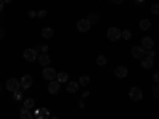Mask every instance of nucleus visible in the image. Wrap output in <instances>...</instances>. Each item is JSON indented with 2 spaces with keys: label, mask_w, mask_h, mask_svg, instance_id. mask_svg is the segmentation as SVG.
I'll return each instance as SVG.
<instances>
[{
  "label": "nucleus",
  "mask_w": 159,
  "mask_h": 119,
  "mask_svg": "<svg viewBox=\"0 0 159 119\" xmlns=\"http://www.w3.org/2000/svg\"><path fill=\"white\" fill-rule=\"evenodd\" d=\"M37 16H38V18H45V16H46V11H45V10L38 11V13H37Z\"/></svg>",
  "instance_id": "28"
},
{
  "label": "nucleus",
  "mask_w": 159,
  "mask_h": 119,
  "mask_svg": "<svg viewBox=\"0 0 159 119\" xmlns=\"http://www.w3.org/2000/svg\"><path fill=\"white\" fill-rule=\"evenodd\" d=\"M107 38L111 40V42H116V40L121 38V30H119L118 27H110L107 30Z\"/></svg>",
  "instance_id": "4"
},
{
  "label": "nucleus",
  "mask_w": 159,
  "mask_h": 119,
  "mask_svg": "<svg viewBox=\"0 0 159 119\" xmlns=\"http://www.w3.org/2000/svg\"><path fill=\"white\" fill-rule=\"evenodd\" d=\"M43 78L45 79H48V81H52V79H56V75H57V72L54 70V68H51V67H45V70H43Z\"/></svg>",
  "instance_id": "5"
},
{
  "label": "nucleus",
  "mask_w": 159,
  "mask_h": 119,
  "mask_svg": "<svg viewBox=\"0 0 159 119\" xmlns=\"http://www.w3.org/2000/svg\"><path fill=\"white\" fill-rule=\"evenodd\" d=\"M42 35H43L45 38H51L52 35H54V30H52L51 27H45V29L42 30Z\"/></svg>",
  "instance_id": "17"
},
{
  "label": "nucleus",
  "mask_w": 159,
  "mask_h": 119,
  "mask_svg": "<svg viewBox=\"0 0 159 119\" xmlns=\"http://www.w3.org/2000/svg\"><path fill=\"white\" fill-rule=\"evenodd\" d=\"M34 107H35V100H34V99H25V100H24V108L30 110V108H34Z\"/></svg>",
  "instance_id": "19"
},
{
  "label": "nucleus",
  "mask_w": 159,
  "mask_h": 119,
  "mask_svg": "<svg viewBox=\"0 0 159 119\" xmlns=\"http://www.w3.org/2000/svg\"><path fill=\"white\" fill-rule=\"evenodd\" d=\"M153 95H154V97H156V99H157V97H159V87H157V84H156V86H154V87H153Z\"/></svg>",
  "instance_id": "27"
},
{
  "label": "nucleus",
  "mask_w": 159,
  "mask_h": 119,
  "mask_svg": "<svg viewBox=\"0 0 159 119\" xmlns=\"http://www.w3.org/2000/svg\"><path fill=\"white\" fill-rule=\"evenodd\" d=\"M21 119H34V116L27 108H24V110H21Z\"/></svg>",
  "instance_id": "18"
},
{
  "label": "nucleus",
  "mask_w": 159,
  "mask_h": 119,
  "mask_svg": "<svg viewBox=\"0 0 159 119\" xmlns=\"http://www.w3.org/2000/svg\"><path fill=\"white\" fill-rule=\"evenodd\" d=\"M153 65H154V59L147 57V56L142 57V67H143V68H151Z\"/></svg>",
  "instance_id": "12"
},
{
  "label": "nucleus",
  "mask_w": 159,
  "mask_h": 119,
  "mask_svg": "<svg viewBox=\"0 0 159 119\" xmlns=\"http://www.w3.org/2000/svg\"><path fill=\"white\" fill-rule=\"evenodd\" d=\"M121 37H123L124 40H129L132 35H130V32H129V30H124V32H121Z\"/></svg>",
  "instance_id": "25"
},
{
  "label": "nucleus",
  "mask_w": 159,
  "mask_h": 119,
  "mask_svg": "<svg viewBox=\"0 0 159 119\" xmlns=\"http://www.w3.org/2000/svg\"><path fill=\"white\" fill-rule=\"evenodd\" d=\"M3 3H11V0H3Z\"/></svg>",
  "instance_id": "35"
},
{
  "label": "nucleus",
  "mask_w": 159,
  "mask_h": 119,
  "mask_svg": "<svg viewBox=\"0 0 159 119\" xmlns=\"http://www.w3.org/2000/svg\"><path fill=\"white\" fill-rule=\"evenodd\" d=\"M13 94H15V100H21V99H22L21 90H16V92H13Z\"/></svg>",
  "instance_id": "26"
},
{
  "label": "nucleus",
  "mask_w": 159,
  "mask_h": 119,
  "mask_svg": "<svg viewBox=\"0 0 159 119\" xmlns=\"http://www.w3.org/2000/svg\"><path fill=\"white\" fill-rule=\"evenodd\" d=\"M129 97H130V100H134V102H140L143 99V92H142L140 87L134 86V87L129 90Z\"/></svg>",
  "instance_id": "3"
},
{
  "label": "nucleus",
  "mask_w": 159,
  "mask_h": 119,
  "mask_svg": "<svg viewBox=\"0 0 159 119\" xmlns=\"http://www.w3.org/2000/svg\"><path fill=\"white\" fill-rule=\"evenodd\" d=\"M139 25H140L142 30H148V29L151 27V21H150V19H142Z\"/></svg>",
  "instance_id": "15"
},
{
  "label": "nucleus",
  "mask_w": 159,
  "mask_h": 119,
  "mask_svg": "<svg viewBox=\"0 0 159 119\" xmlns=\"http://www.w3.org/2000/svg\"><path fill=\"white\" fill-rule=\"evenodd\" d=\"M38 111H40V113L37 114V119H45V117L49 114V111H48L46 108H42V110H38Z\"/></svg>",
  "instance_id": "21"
},
{
  "label": "nucleus",
  "mask_w": 159,
  "mask_h": 119,
  "mask_svg": "<svg viewBox=\"0 0 159 119\" xmlns=\"http://www.w3.org/2000/svg\"><path fill=\"white\" fill-rule=\"evenodd\" d=\"M0 89H2V86H0Z\"/></svg>",
  "instance_id": "38"
},
{
  "label": "nucleus",
  "mask_w": 159,
  "mask_h": 119,
  "mask_svg": "<svg viewBox=\"0 0 159 119\" xmlns=\"http://www.w3.org/2000/svg\"><path fill=\"white\" fill-rule=\"evenodd\" d=\"M153 79H154V84H157V81H159V75H157V72L153 75Z\"/></svg>",
  "instance_id": "30"
},
{
  "label": "nucleus",
  "mask_w": 159,
  "mask_h": 119,
  "mask_svg": "<svg viewBox=\"0 0 159 119\" xmlns=\"http://www.w3.org/2000/svg\"><path fill=\"white\" fill-rule=\"evenodd\" d=\"M78 87H80V84H78V83H75V81H70V83H69V86H67V92L73 94V92H76V90H78Z\"/></svg>",
  "instance_id": "16"
},
{
  "label": "nucleus",
  "mask_w": 159,
  "mask_h": 119,
  "mask_svg": "<svg viewBox=\"0 0 159 119\" xmlns=\"http://www.w3.org/2000/svg\"><path fill=\"white\" fill-rule=\"evenodd\" d=\"M21 87L22 89H29L30 86H32V83H34V79H32V76L30 75H24L22 78H21Z\"/></svg>",
  "instance_id": "9"
},
{
  "label": "nucleus",
  "mask_w": 159,
  "mask_h": 119,
  "mask_svg": "<svg viewBox=\"0 0 159 119\" xmlns=\"http://www.w3.org/2000/svg\"><path fill=\"white\" fill-rule=\"evenodd\" d=\"M38 62H40V65H43V67H48L51 59H49L48 54H42V56H38Z\"/></svg>",
  "instance_id": "13"
},
{
  "label": "nucleus",
  "mask_w": 159,
  "mask_h": 119,
  "mask_svg": "<svg viewBox=\"0 0 159 119\" xmlns=\"http://www.w3.org/2000/svg\"><path fill=\"white\" fill-rule=\"evenodd\" d=\"M130 52H132V56H134L135 59H142V57L147 56V49H143L142 46H134Z\"/></svg>",
  "instance_id": "6"
},
{
  "label": "nucleus",
  "mask_w": 159,
  "mask_h": 119,
  "mask_svg": "<svg viewBox=\"0 0 159 119\" xmlns=\"http://www.w3.org/2000/svg\"><path fill=\"white\" fill-rule=\"evenodd\" d=\"M22 56L27 62H34V60L38 59V51H37V48H27L22 52Z\"/></svg>",
  "instance_id": "1"
},
{
  "label": "nucleus",
  "mask_w": 159,
  "mask_h": 119,
  "mask_svg": "<svg viewBox=\"0 0 159 119\" xmlns=\"http://www.w3.org/2000/svg\"><path fill=\"white\" fill-rule=\"evenodd\" d=\"M86 19H88V21L91 22V25H92V24H97V22H99V16H97V15H94V13H91V15H89V16H88Z\"/></svg>",
  "instance_id": "20"
},
{
  "label": "nucleus",
  "mask_w": 159,
  "mask_h": 119,
  "mask_svg": "<svg viewBox=\"0 0 159 119\" xmlns=\"http://www.w3.org/2000/svg\"><path fill=\"white\" fill-rule=\"evenodd\" d=\"M147 57H151V59H154V51H153V49H150V51H148V56H147Z\"/></svg>",
  "instance_id": "31"
},
{
  "label": "nucleus",
  "mask_w": 159,
  "mask_h": 119,
  "mask_svg": "<svg viewBox=\"0 0 159 119\" xmlns=\"http://www.w3.org/2000/svg\"><path fill=\"white\" fill-rule=\"evenodd\" d=\"M51 119H59V117H56V116H54V117H51Z\"/></svg>",
  "instance_id": "37"
},
{
  "label": "nucleus",
  "mask_w": 159,
  "mask_h": 119,
  "mask_svg": "<svg viewBox=\"0 0 159 119\" xmlns=\"http://www.w3.org/2000/svg\"><path fill=\"white\" fill-rule=\"evenodd\" d=\"M153 46H154L153 38H150V37H143L142 38V48L143 49H153Z\"/></svg>",
  "instance_id": "10"
},
{
  "label": "nucleus",
  "mask_w": 159,
  "mask_h": 119,
  "mask_svg": "<svg viewBox=\"0 0 159 119\" xmlns=\"http://www.w3.org/2000/svg\"><path fill=\"white\" fill-rule=\"evenodd\" d=\"M151 13H153V15H159V5L157 3L151 5Z\"/></svg>",
  "instance_id": "24"
},
{
  "label": "nucleus",
  "mask_w": 159,
  "mask_h": 119,
  "mask_svg": "<svg viewBox=\"0 0 159 119\" xmlns=\"http://www.w3.org/2000/svg\"><path fill=\"white\" fill-rule=\"evenodd\" d=\"M137 2H139V3H142V2H145V0H137Z\"/></svg>",
  "instance_id": "36"
},
{
  "label": "nucleus",
  "mask_w": 159,
  "mask_h": 119,
  "mask_svg": "<svg viewBox=\"0 0 159 119\" xmlns=\"http://www.w3.org/2000/svg\"><path fill=\"white\" fill-rule=\"evenodd\" d=\"M115 75H116V78H126L127 76V68L124 67V65H119V67L115 68Z\"/></svg>",
  "instance_id": "11"
},
{
  "label": "nucleus",
  "mask_w": 159,
  "mask_h": 119,
  "mask_svg": "<svg viewBox=\"0 0 159 119\" xmlns=\"http://www.w3.org/2000/svg\"><path fill=\"white\" fill-rule=\"evenodd\" d=\"M56 79L59 83H65V81H69V73H65V72H61L56 75Z\"/></svg>",
  "instance_id": "14"
},
{
  "label": "nucleus",
  "mask_w": 159,
  "mask_h": 119,
  "mask_svg": "<svg viewBox=\"0 0 159 119\" xmlns=\"http://www.w3.org/2000/svg\"><path fill=\"white\" fill-rule=\"evenodd\" d=\"M89 81H91V78H89V76H86V75H83L81 78H80V83H78V84L86 86V84H89Z\"/></svg>",
  "instance_id": "22"
},
{
  "label": "nucleus",
  "mask_w": 159,
  "mask_h": 119,
  "mask_svg": "<svg viewBox=\"0 0 159 119\" xmlns=\"http://www.w3.org/2000/svg\"><path fill=\"white\" fill-rule=\"evenodd\" d=\"M113 3H116V5H119V3H123V0H111Z\"/></svg>",
  "instance_id": "32"
},
{
  "label": "nucleus",
  "mask_w": 159,
  "mask_h": 119,
  "mask_svg": "<svg viewBox=\"0 0 159 119\" xmlns=\"http://www.w3.org/2000/svg\"><path fill=\"white\" fill-rule=\"evenodd\" d=\"M5 87L10 92H16V90L21 89V83H19V79H16V78H8L7 83H5Z\"/></svg>",
  "instance_id": "2"
},
{
  "label": "nucleus",
  "mask_w": 159,
  "mask_h": 119,
  "mask_svg": "<svg viewBox=\"0 0 159 119\" xmlns=\"http://www.w3.org/2000/svg\"><path fill=\"white\" fill-rule=\"evenodd\" d=\"M2 38H3V30L0 29V40H2Z\"/></svg>",
  "instance_id": "34"
},
{
  "label": "nucleus",
  "mask_w": 159,
  "mask_h": 119,
  "mask_svg": "<svg viewBox=\"0 0 159 119\" xmlns=\"http://www.w3.org/2000/svg\"><path fill=\"white\" fill-rule=\"evenodd\" d=\"M3 5H5V3H3V0H0V11L3 10Z\"/></svg>",
  "instance_id": "33"
},
{
  "label": "nucleus",
  "mask_w": 159,
  "mask_h": 119,
  "mask_svg": "<svg viewBox=\"0 0 159 119\" xmlns=\"http://www.w3.org/2000/svg\"><path fill=\"white\" fill-rule=\"evenodd\" d=\"M40 49L43 51V54H48V46L46 45H42V46H40Z\"/></svg>",
  "instance_id": "29"
},
{
  "label": "nucleus",
  "mask_w": 159,
  "mask_h": 119,
  "mask_svg": "<svg viewBox=\"0 0 159 119\" xmlns=\"http://www.w3.org/2000/svg\"><path fill=\"white\" fill-rule=\"evenodd\" d=\"M105 64H107V57H105V56H99L97 57V65H105Z\"/></svg>",
  "instance_id": "23"
},
{
  "label": "nucleus",
  "mask_w": 159,
  "mask_h": 119,
  "mask_svg": "<svg viewBox=\"0 0 159 119\" xmlns=\"http://www.w3.org/2000/svg\"><path fill=\"white\" fill-rule=\"evenodd\" d=\"M59 89H61V83L57 81V79L49 81V84H48V92H49V94H57Z\"/></svg>",
  "instance_id": "8"
},
{
  "label": "nucleus",
  "mask_w": 159,
  "mask_h": 119,
  "mask_svg": "<svg viewBox=\"0 0 159 119\" xmlns=\"http://www.w3.org/2000/svg\"><path fill=\"white\" fill-rule=\"evenodd\" d=\"M76 29H78L80 32H88V30L91 29V22H89L88 19H80V21L76 22Z\"/></svg>",
  "instance_id": "7"
}]
</instances>
